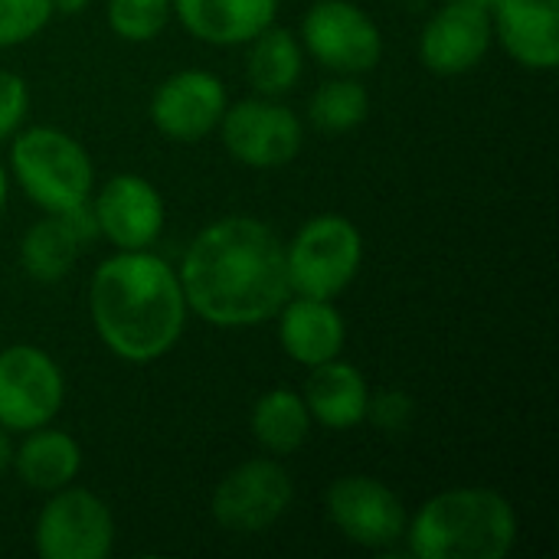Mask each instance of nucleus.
<instances>
[{"label": "nucleus", "mask_w": 559, "mask_h": 559, "mask_svg": "<svg viewBox=\"0 0 559 559\" xmlns=\"http://www.w3.org/2000/svg\"><path fill=\"white\" fill-rule=\"evenodd\" d=\"M249 426H252L255 442L269 455H292L308 442L314 423H311V413H308L305 396L298 390L275 386L255 400Z\"/></svg>", "instance_id": "4be33fe9"}, {"label": "nucleus", "mask_w": 559, "mask_h": 559, "mask_svg": "<svg viewBox=\"0 0 559 559\" xmlns=\"http://www.w3.org/2000/svg\"><path fill=\"white\" fill-rule=\"evenodd\" d=\"M7 197H10V177H7V167L0 164V216L7 210Z\"/></svg>", "instance_id": "c85d7f7f"}, {"label": "nucleus", "mask_w": 559, "mask_h": 559, "mask_svg": "<svg viewBox=\"0 0 559 559\" xmlns=\"http://www.w3.org/2000/svg\"><path fill=\"white\" fill-rule=\"evenodd\" d=\"M331 524L364 550H390L406 537V508L400 495L373 475H341L324 491Z\"/></svg>", "instance_id": "9b49d317"}, {"label": "nucleus", "mask_w": 559, "mask_h": 559, "mask_svg": "<svg viewBox=\"0 0 559 559\" xmlns=\"http://www.w3.org/2000/svg\"><path fill=\"white\" fill-rule=\"evenodd\" d=\"M364 265V236L341 213H318L285 242V269L292 295L328 298L344 295Z\"/></svg>", "instance_id": "39448f33"}, {"label": "nucleus", "mask_w": 559, "mask_h": 559, "mask_svg": "<svg viewBox=\"0 0 559 559\" xmlns=\"http://www.w3.org/2000/svg\"><path fill=\"white\" fill-rule=\"evenodd\" d=\"M367 115H370V92L357 75H337L324 82L308 102L311 124L328 134H347L360 128Z\"/></svg>", "instance_id": "5701e85b"}, {"label": "nucleus", "mask_w": 559, "mask_h": 559, "mask_svg": "<svg viewBox=\"0 0 559 559\" xmlns=\"http://www.w3.org/2000/svg\"><path fill=\"white\" fill-rule=\"evenodd\" d=\"M85 7V0H56V10H66V13H79Z\"/></svg>", "instance_id": "c756f323"}, {"label": "nucleus", "mask_w": 559, "mask_h": 559, "mask_svg": "<svg viewBox=\"0 0 559 559\" xmlns=\"http://www.w3.org/2000/svg\"><path fill=\"white\" fill-rule=\"evenodd\" d=\"M301 49L334 75H364L383 59V33L350 0H314L301 20Z\"/></svg>", "instance_id": "0eeeda50"}, {"label": "nucleus", "mask_w": 559, "mask_h": 559, "mask_svg": "<svg viewBox=\"0 0 559 559\" xmlns=\"http://www.w3.org/2000/svg\"><path fill=\"white\" fill-rule=\"evenodd\" d=\"M10 141V174L33 206L66 213L92 200L95 167L72 134L52 124H33Z\"/></svg>", "instance_id": "20e7f679"}, {"label": "nucleus", "mask_w": 559, "mask_h": 559, "mask_svg": "<svg viewBox=\"0 0 559 559\" xmlns=\"http://www.w3.org/2000/svg\"><path fill=\"white\" fill-rule=\"evenodd\" d=\"M416 416V403L413 396L400 393V390H383V393H370V406H367V423H373L383 432H403L409 429Z\"/></svg>", "instance_id": "bb28decb"}, {"label": "nucleus", "mask_w": 559, "mask_h": 559, "mask_svg": "<svg viewBox=\"0 0 559 559\" xmlns=\"http://www.w3.org/2000/svg\"><path fill=\"white\" fill-rule=\"evenodd\" d=\"M33 547L43 559H105L115 547V514L88 488H59L36 514Z\"/></svg>", "instance_id": "9d476101"}, {"label": "nucleus", "mask_w": 559, "mask_h": 559, "mask_svg": "<svg viewBox=\"0 0 559 559\" xmlns=\"http://www.w3.org/2000/svg\"><path fill=\"white\" fill-rule=\"evenodd\" d=\"M521 534L514 504L491 488H452L429 498L406 524L416 559H504Z\"/></svg>", "instance_id": "7ed1b4c3"}, {"label": "nucleus", "mask_w": 559, "mask_h": 559, "mask_svg": "<svg viewBox=\"0 0 559 559\" xmlns=\"http://www.w3.org/2000/svg\"><path fill=\"white\" fill-rule=\"evenodd\" d=\"M187 308L213 328H259L292 295L285 242L255 216H223L200 229L177 269Z\"/></svg>", "instance_id": "f257e3e1"}, {"label": "nucleus", "mask_w": 559, "mask_h": 559, "mask_svg": "<svg viewBox=\"0 0 559 559\" xmlns=\"http://www.w3.org/2000/svg\"><path fill=\"white\" fill-rule=\"evenodd\" d=\"M226 85L210 69H180L167 75L151 95V124L180 144L203 141L219 128L226 111Z\"/></svg>", "instance_id": "f8f14e48"}, {"label": "nucleus", "mask_w": 559, "mask_h": 559, "mask_svg": "<svg viewBox=\"0 0 559 559\" xmlns=\"http://www.w3.org/2000/svg\"><path fill=\"white\" fill-rule=\"evenodd\" d=\"M219 141L233 160L252 170L288 167L305 144L301 118L278 98L255 95L226 105L219 118Z\"/></svg>", "instance_id": "6e6552de"}, {"label": "nucleus", "mask_w": 559, "mask_h": 559, "mask_svg": "<svg viewBox=\"0 0 559 559\" xmlns=\"http://www.w3.org/2000/svg\"><path fill=\"white\" fill-rule=\"evenodd\" d=\"M246 46V79L259 95L282 98L298 85L305 69V49L292 29L272 23Z\"/></svg>", "instance_id": "412c9836"}, {"label": "nucleus", "mask_w": 559, "mask_h": 559, "mask_svg": "<svg viewBox=\"0 0 559 559\" xmlns=\"http://www.w3.org/2000/svg\"><path fill=\"white\" fill-rule=\"evenodd\" d=\"M56 13V0H0V49L36 39Z\"/></svg>", "instance_id": "393cba45"}, {"label": "nucleus", "mask_w": 559, "mask_h": 559, "mask_svg": "<svg viewBox=\"0 0 559 559\" xmlns=\"http://www.w3.org/2000/svg\"><path fill=\"white\" fill-rule=\"evenodd\" d=\"M278 344L298 367H318L344 354L347 321L328 298L288 295L278 308Z\"/></svg>", "instance_id": "dca6fc26"}, {"label": "nucleus", "mask_w": 559, "mask_h": 559, "mask_svg": "<svg viewBox=\"0 0 559 559\" xmlns=\"http://www.w3.org/2000/svg\"><path fill=\"white\" fill-rule=\"evenodd\" d=\"M170 7L193 39L219 49L246 46L278 13V0H170Z\"/></svg>", "instance_id": "f3484780"}, {"label": "nucleus", "mask_w": 559, "mask_h": 559, "mask_svg": "<svg viewBox=\"0 0 559 559\" xmlns=\"http://www.w3.org/2000/svg\"><path fill=\"white\" fill-rule=\"evenodd\" d=\"M295 501V481L275 459H249L226 472L210 498L213 521L229 534H265Z\"/></svg>", "instance_id": "423d86ee"}, {"label": "nucleus", "mask_w": 559, "mask_h": 559, "mask_svg": "<svg viewBox=\"0 0 559 559\" xmlns=\"http://www.w3.org/2000/svg\"><path fill=\"white\" fill-rule=\"evenodd\" d=\"M177 269L151 249H115L88 282V318L98 341L124 364L167 357L187 328Z\"/></svg>", "instance_id": "f03ea898"}, {"label": "nucleus", "mask_w": 559, "mask_h": 559, "mask_svg": "<svg viewBox=\"0 0 559 559\" xmlns=\"http://www.w3.org/2000/svg\"><path fill=\"white\" fill-rule=\"evenodd\" d=\"M491 13L472 0H449L419 33V62L436 75H465L491 49Z\"/></svg>", "instance_id": "4468645a"}, {"label": "nucleus", "mask_w": 559, "mask_h": 559, "mask_svg": "<svg viewBox=\"0 0 559 559\" xmlns=\"http://www.w3.org/2000/svg\"><path fill=\"white\" fill-rule=\"evenodd\" d=\"M29 115V85L23 75L0 69V144L10 141Z\"/></svg>", "instance_id": "a878e982"}, {"label": "nucleus", "mask_w": 559, "mask_h": 559, "mask_svg": "<svg viewBox=\"0 0 559 559\" xmlns=\"http://www.w3.org/2000/svg\"><path fill=\"white\" fill-rule=\"evenodd\" d=\"M174 16L170 0H108L105 20L111 33L124 43H151L157 39Z\"/></svg>", "instance_id": "b1692460"}, {"label": "nucleus", "mask_w": 559, "mask_h": 559, "mask_svg": "<svg viewBox=\"0 0 559 559\" xmlns=\"http://www.w3.org/2000/svg\"><path fill=\"white\" fill-rule=\"evenodd\" d=\"M491 33L531 72L559 66V0H491Z\"/></svg>", "instance_id": "2eb2a0df"}, {"label": "nucleus", "mask_w": 559, "mask_h": 559, "mask_svg": "<svg viewBox=\"0 0 559 559\" xmlns=\"http://www.w3.org/2000/svg\"><path fill=\"white\" fill-rule=\"evenodd\" d=\"M88 206L98 223V236L115 249H151L167 223L160 190L141 174H115L92 190Z\"/></svg>", "instance_id": "ddd939ff"}, {"label": "nucleus", "mask_w": 559, "mask_h": 559, "mask_svg": "<svg viewBox=\"0 0 559 559\" xmlns=\"http://www.w3.org/2000/svg\"><path fill=\"white\" fill-rule=\"evenodd\" d=\"M66 403L62 367L36 344L0 350V429L26 436L49 426Z\"/></svg>", "instance_id": "1a4fd4ad"}, {"label": "nucleus", "mask_w": 559, "mask_h": 559, "mask_svg": "<svg viewBox=\"0 0 559 559\" xmlns=\"http://www.w3.org/2000/svg\"><path fill=\"white\" fill-rule=\"evenodd\" d=\"M13 465V445H10V432L0 429V475Z\"/></svg>", "instance_id": "cd10ccee"}, {"label": "nucleus", "mask_w": 559, "mask_h": 559, "mask_svg": "<svg viewBox=\"0 0 559 559\" xmlns=\"http://www.w3.org/2000/svg\"><path fill=\"white\" fill-rule=\"evenodd\" d=\"M472 3H481V7H491V0H472Z\"/></svg>", "instance_id": "7c9ffc66"}, {"label": "nucleus", "mask_w": 559, "mask_h": 559, "mask_svg": "<svg viewBox=\"0 0 559 559\" xmlns=\"http://www.w3.org/2000/svg\"><path fill=\"white\" fill-rule=\"evenodd\" d=\"M82 246L85 242L75 233L69 213H46L43 219H36L23 233V239H20V265L33 282L56 285L72 272Z\"/></svg>", "instance_id": "aec40b11"}, {"label": "nucleus", "mask_w": 559, "mask_h": 559, "mask_svg": "<svg viewBox=\"0 0 559 559\" xmlns=\"http://www.w3.org/2000/svg\"><path fill=\"white\" fill-rule=\"evenodd\" d=\"M301 396L314 426H324L331 432H350L360 423H367L370 383L360 373V367L341 357L311 367V377Z\"/></svg>", "instance_id": "a211bd4d"}, {"label": "nucleus", "mask_w": 559, "mask_h": 559, "mask_svg": "<svg viewBox=\"0 0 559 559\" xmlns=\"http://www.w3.org/2000/svg\"><path fill=\"white\" fill-rule=\"evenodd\" d=\"M13 468L29 491L52 495L79 478L82 445L69 432L52 429V423H49V426L26 432L23 445L13 452Z\"/></svg>", "instance_id": "6ab92c4d"}]
</instances>
